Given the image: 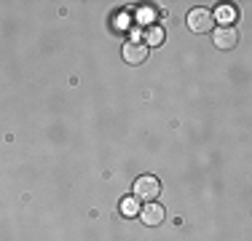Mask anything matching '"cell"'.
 Masks as SVG:
<instances>
[{"label": "cell", "instance_id": "obj_8", "mask_svg": "<svg viewBox=\"0 0 252 241\" xmlns=\"http://www.w3.org/2000/svg\"><path fill=\"white\" fill-rule=\"evenodd\" d=\"M215 19H220L223 24H231L233 19H236V8H231V5H223V8H218Z\"/></svg>", "mask_w": 252, "mask_h": 241}, {"label": "cell", "instance_id": "obj_4", "mask_svg": "<svg viewBox=\"0 0 252 241\" xmlns=\"http://www.w3.org/2000/svg\"><path fill=\"white\" fill-rule=\"evenodd\" d=\"M164 217H166V209L161 207L158 201H148L145 207L140 209V220L145 222L148 228H156V225H161V222H164Z\"/></svg>", "mask_w": 252, "mask_h": 241}, {"label": "cell", "instance_id": "obj_5", "mask_svg": "<svg viewBox=\"0 0 252 241\" xmlns=\"http://www.w3.org/2000/svg\"><path fill=\"white\" fill-rule=\"evenodd\" d=\"M148 51H151V48H148L145 43H137V40H131V43H126L124 46V62H129V64H142L148 59Z\"/></svg>", "mask_w": 252, "mask_h": 241}, {"label": "cell", "instance_id": "obj_1", "mask_svg": "<svg viewBox=\"0 0 252 241\" xmlns=\"http://www.w3.org/2000/svg\"><path fill=\"white\" fill-rule=\"evenodd\" d=\"M161 193V182L156 174H142V177L134 180V198H142V201H156Z\"/></svg>", "mask_w": 252, "mask_h": 241}, {"label": "cell", "instance_id": "obj_2", "mask_svg": "<svg viewBox=\"0 0 252 241\" xmlns=\"http://www.w3.org/2000/svg\"><path fill=\"white\" fill-rule=\"evenodd\" d=\"M212 40H215V48L231 51V48L239 46V30L233 24H220V27L212 30Z\"/></svg>", "mask_w": 252, "mask_h": 241}, {"label": "cell", "instance_id": "obj_6", "mask_svg": "<svg viewBox=\"0 0 252 241\" xmlns=\"http://www.w3.org/2000/svg\"><path fill=\"white\" fill-rule=\"evenodd\" d=\"M164 38H166V32H164L161 24H151V27L145 30V46L148 48H158L161 43H164Z\"/></svg>", "mask_w": 252, "mask_h": 241}, {"label": "cell", "instance_id": "obj_3", "mask_svg": "<svg viewBox=\"0 0 252 241\" xmlns=\"http://www.w3.org/2000/svg\"><path fill=\"white\" fill-rule=\"evenodd\" d=\"M185 22H188V30H193V32H212L215 30V14L209 8H193Z\"/></svg>", "mask_w": 252, "mask_h": 241}, {"label": "cell", "instance_id": "obj_7", "mask_svg": "<svg viewBox=\"0 0 252 241\" xmlns=\"http://www.w3.org/2000/svg\"><path fill=\"white\" fill-rule=\"evenodd\" d=\"M118 209H121L124 217H131V214L140 212V204H137L134 196H126V198H121V207H118Z\"/></svg>", "mask_w": 252, "mask_h": 241}]
</instances>
